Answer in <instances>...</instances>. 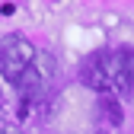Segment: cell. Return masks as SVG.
<instances>
[{
  "label": "cell",
  "mask_w": 134,
  "mask_h": 134,
  "mask_svg": "<svg viewBox=\"0 0 134 134\" xmlns=\"http://www.w3.org/2000/svg\"><path fill=\"white\" fill-rule=\"evenodd\" d=\"M99 115H102L109 125H121V121H125L121 105H118V99H115V96H102V99H99Z\"/></svg>",
  "instance_id": "obj_3"
},
{
  "label": "cell",
  "mask_w": 134,
  "mask_h": 134,
  "mask_svg": "<svg viewBox=\"0 0 134 134\" xmlns=\"http://www.w3.org/2000/svg\"><path fill=\"white\" fill-rule=\"evenodd\" d=\"M32 58H35V51L23 35H7L0 42V74L10 83H16L23 77V70L32 67Z\"/></svg>",
  "instance_id": "obj_1"
},
{
  "label": "cell",
  "mask_w": 134,
  "mask_h": 134,
  "mask_svg": "<svg viewBox=\"0 0 134 134\" xmlns=\"http://www.w3.org/2000/svg\"><path fill=\"white\" fill-rule=\"evenodd\" d=\"M109 58H112V51H93L83 61L80 80L93 90H109Z\"/></svg>",
  "instance_id": "obj_2"
},
{
  "label": "cell",
  "mask_w": 134,
  "mask_h": 134,
  "mask_svg": "<svg viewBox=\"0 0 134 134\" xmlns=\"http://www.w3.org/2000/svg\"><path fill=\"white\" fill-rule=\"evenodd\" d=\"M38 83H42L38 70H35V67H29V70H23V77L16 80V86H19V93H23L26 99H32V96L38 93Z\"/></svg>",
  "instance_id": "obj_4"
}]
</instances>
